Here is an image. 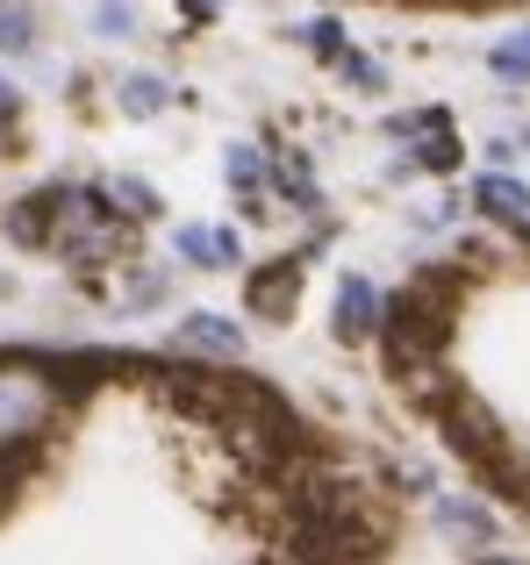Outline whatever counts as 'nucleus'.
I'll use <instances>...</instances> for the list:
<instances>
[{
    "label": "nucleus",
    "mask_w": 530,
    "mask_h": 565,
    "mask_svg": "<svg viewBox=\"0 0 530 565\" xmlns=\"http://www.w3.org/2000/svg\"><path fill=\"white\" fill-rule=\"evenodd\" d=\"M388 359H394V373H416V365H431V351L445 344V330H452V279H431L423 273L416 287L402 294V301L388 308Z\"/></svg>",
    "instance_id": "nucleus-1"
},
{
    "label": "nucleus",
    "mask_w": 530,
    "mask_h": 565,
    "mask_svg": "<svg viewBox=\"0 0 530 565\" xmlns=\"http://www.w3.org/2000/svg\"><path fill=\"white\" fill-rule=\"evenodd\" d=\"M445 437H452V451H466L474 458V472H488V480H509V444H502V429H495V415L480 408V401H445Z\"/></svg>",
    "instance_id": "nucleus-2"
},
{
    "label": "nucleus",
    "mask_w": 530,
    "mask_h": 565,
    "mask_svg": "<svg viewBox=\"0 0 530 565\" xmlns=\"http://www.w3.org/2000/svg\"><path fill=\"white\" fill-rule=\"evenodd\" d=\"M380 322H388L380 287H373V279H359V273H344V279H337V337H344V344H359V337H373Z\"/></svg>",
    "instance_id": "nucleus-3"
},
{
    "label": "nucleus",
    "mask_w": 530,
    "mask_h": 565,
    "mask_svg": "<svg viewBox=\"0 0 530 565\" xmlns=\"http://www.w3.org/2000/svg\"><path fill=\"white\" fill-rule=\"evenodd\" d=\"M294 294H301V258H279V265H265V273H252L244 301H252V316H265V322H287Z\"/></svg>",
    "instance_id": "nucleus-4"
},
{
    "label": "nucleus",
    "mask_w": 530,
    "mask_h": 565,
    "mask_svg": "<svg viewBox=\"0 0 530 565\" xmlns=\"http://www.w3.org/2000/svg\"><path fill=\"white\" fill-rule=\"evenodd\" d=\"M180 351H201V359H237V351H244V330H237V322H230V316H209V308H201V316H187L180 322Z\"/></svg>",
    "instance_id": "nucleus-5"
},
{
    "label": "nucleus",
    "mask_w": 530,
    "mask_h": 565,
    "mask_svg": "<svg viewBox=\"0 0 530 565\" xmlns=\"http://www.w3.org/2000/svg\"><path fill=\"white\" fill-rule=\"evenodd\" d=\"M172 244H180V258H187V265H237V258H244L237 230H215V222H187Z\"/></svg>",
    "instance_id": "nucleus-6"
},
{
    "label": "nucleus",
    "mask_w": 530,
    "mask_h": 565,
    "mask_svg": "<svg viewBox=\"0 0 530 565\" xmlns=\"http://www.w3.org/2000/svg\"><path fill=\"white\" fill-rule=\"evenodd\" d=\"M474 201L488 207L495 222H523V215H530V186H523V180H509V172H480Z\"/></svg>",
    "instance_id": "nucleus-7"
},
{
    "label": "nucleus",
    "mask_w": 530,
    "mask_h": 565,
    "mask_svg": "<svg viewBox=\"0 0 530 565\" xmlns=\"http://www.w3.org/2000/svg\"><path fill=\"white\" fill-rule=\"evenodd\" d=\"M437 523H445L452 537H474V544L495 537V515L480 509V501H466V494H445V501H437Z\"/></svg>",
    "instance_id": "nucleus-8"
},
{
    "label": "nucleus",
    "mask_w": 530,
    "mask_h": 565,
    "mask_svg": "<svg viewBox=\"0 0 530 565\" xmlns=\"http://www.w3.org/2000/svg\"><path fill=\"white\" fill-rule=\"evenodd\" d=\"M230 186L244 193V207H265V158L252 143H230Z\"/></svg>",
    "instance_id": "nucleus-9"
},
{
    "label": "nucleus",
    "mask_w": 530,
    "mask_h": 565,
    "mask_svg": "<svg viewBox=\"0 0 530 565\" xmlns=\"http://www.w3.org/2000/svg\"><path fill=\"white\" fill-rule=\"evenodd\" d=\"M273 180H279V193H287L294 207H316V201H322L316 180H308V158H301V151H279V158H273Z\"/></svg>",
    "instance_id": "nucleus-10"
},
{
    "label": "nucleus",
    "mask_w": 530,
    "mask_h": 565,
    "mask_svg": "<svg viewBox=\"0 0 530 565\" xmlns=\"http://www.w3.org/2000/svg\"><path fill=\"white\" fill-rule=\"evenodd\" d=\"M488 65L502 72V79H530V29H517V36H502L488 51Z\"/></svg>",
    "instance_id": "nucleus-11"
},
{
    "label": "nucleus",
    "mask_w": 530,
    "mask_h": 565,
    "mask_svg": "<svg viewBox=\"0 0 530 565\" xmlns=\"http://www.w3.org/2000/svg\"><path fill=\"white\" fill-rule=\"evenodd\" d=\"M166 79H144V72H137V79H123V115H158V108H166Z\"/></svg>",
    "instance_id": "nucleus-12"
},
{
    "label": "nucleus",
    "mask_w": 530,
    "mask_h": 565,
    "mask_svg": "<svg viewBox=\"0 0 530 565\" xmlns=\"http://www.w3.org/2000/svg\"><path fill=\"white\" fill-rule=\"evenodd\" d=\"M29 43H36V22H29V8H14V0H8V8H0V51L22 57Z\"/></svg>",
    "instance_id": "nucleus-13"
},
{
    "label": "nucleus",
    "mask_w": 530,
    "mask_h": 565,
    "mask_svg": "<svg viewBox=\"0 0 530 565\" xmlns=\"http://www.w3.org/2000/svg\"><path fill=\"white\" fill-rule=\"evenodd\" d=\"M301 43H308L316 57H330V65L344 57V36H337V22H308V29H301Z\"/></svg>",
    "instance_id": "nucleus-14"
},
{
    "label": "nucleus",
    "mask_w": 530,
    "mask_h": 565,
    "mask_svg": "<svg viewBox=\"0 0 530 565\" xmlns=\"http://www.w3.org/2000/svg\"><path fill=\"white\" fill-rule=\"evenodd\" d=\"M115 201H123L129 215H158V193L144 186V180H115Z\"/></svg>",
    "instance_id": "nucleus-15"
},
{
    "label": "nucleus",
    "mask_w": 530,
    "mask_h": 565,
    "mask_svg": "<svg viewBox=\"0 0 530 565\" xmlns=\"http://www.w3.org/2000/svg\"><path fill=\"white\" fill-rule=\"evenodd\" d=\"M129 29H137V22H129V8H108V14H100V36H129Z\"/></svg>",
    "instance_id": "nucleus-16"
},
{
    "label": "nucleus",
    "mask_w": 530,
    "mask_h": 565,
    "mask_svg": "<svg viewBox=\"0 0 530 565\" xmlns=\"http://www.w3.org/2000/svg\"><path fill=\"white\" fill-rule=\"evenodd\" d=\"M0 122H14V86L0 79Z\"/></svg>",
    "instance_id": "nucleus-17"
}]
</instances>
